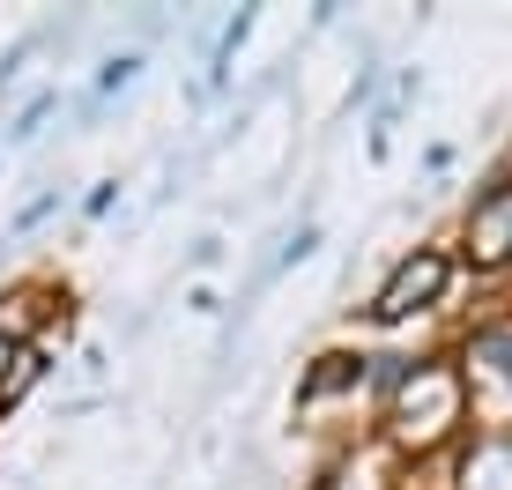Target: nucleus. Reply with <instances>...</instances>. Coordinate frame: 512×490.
<instances>
[{
  "label": "nucleus",
  "mask_w": 512,
  "mask_h": 490,
  "mask_svg": "<svg viewBox=\"0 0 512 490\" xmlns=\"http://www.w3.org/2000/svg\"><path fill=\"white\" fill-rule=\"evenodd\" d=\"M446 290V253H416V260H401L394 268V283L379 290V320H409V312H423L431 297Z\"/></svg>",
  "instance_id": "nucleus-1"
},
{
  "label": "nucleus",
  "mask_w": 512,
  "mask_h": 490,
  "mask_svg": "<svg viewBox=\"0 0 512 490\" xmlns=\"http://www.w3.org/2000/svg\"><path fill=\"white\" fill-rule=\"evenodd\" d=\"M468 245H475V260H505L512 253V186H490L483 201H475V216H468Z\"/></svg>",
  "instance_id": "nucleus-2"
},
{
  "label": "nucleus",
  "mask_w": 512,
  "mask_h": 490,
  "mask_svg": "<svg viewBox=\"0 0 512 490\" xmlns=\"http://www.w3.org/2000/svg\"><path fill=\"white\" fill-rule=\"evenodd\" d=\"M349 379H364V357H320V372L305 379V394H297V401H305V409H312V401H320V394L349 387Z\"/></svg>",
  "instance_id": "nucleus-3"
},
{
  "label": "nucleus",
  "mask_w": 512,
  "mask_h": 490,
  "mask_svg": "<svg viewBox=\"0 0 512 490\" xmlns=\"http://www.w3.org/2000/svg\"><path fill=\"white\" fill-rule=\"evenodd\" d=\"M468 364H483L490 379H512V327H490V335L468 342Z\"/></svg>",
  "instance_id": "nucleus-4"
},
{
  "label": "nucleus",
  "mask_w": 512,
  "mask_h": 490,
  "mask_svg": "<svg viewBox=\"0 0 512 490\" xmlns=\"http://www.w3.org/2000/svg\"><path fill=\"white\" fill-rule=\"evenodd\" d=\"M38 372H45V357H38V349H15V372H8V387H0V401H15V394L30 387V379H38Z\"/></svg>",
  "instance_id": "nucleus-5"
},
{
  "label": "nucleus",
  "mask_w": 512,
  "mask_h": 490,
  "mask_svg": "<svg viewBox=\"0 0 512 490\" xmlns=\"http://www.w3.org/2000/svg\"><path fill=\"white\" fill-rule=\"evenodd\" d=\"M15 349H23V342H8V335H0V387H8V372H15Z\"/></svg>",
  "instance_id": "nucleus-6"
}]
</instances>
